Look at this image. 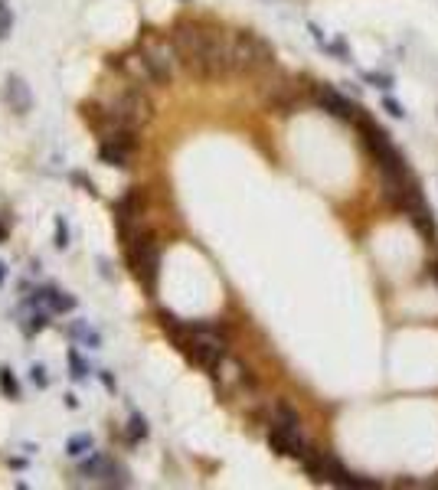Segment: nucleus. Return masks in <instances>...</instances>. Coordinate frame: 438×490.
I'll use <instances>...</instances> for the list:
<instances>
[{
	"label": "nucleus",
	"instance_id": "5",
	"mask_svg": "<svg viewBox=\"0 0 438 490\" xmlns=\"http://www.w3.org/2000/svg\"><path fill=\"white\" fill-rule=\"evenodd\" d=\"M112 114L118 118V124H128V128H138V124H147L154 118V102L147 98V92H141V88H124L118 98H114L112 105Z\"/></svg>",
	"mask_w": 438,
	"mask_h": 490
},
{
	"label": "nucleus",
	"instance_id": "9",
	"mask_svg": "<svg viewBox=\"0 0 438 490\" xmlns=\"http://www.w3.org/2000/svg\"><path fill=\"white\" fill-rule=\"evenodd\" d=\"M4 98H7L10 112L20 114V118L33 108V92H29V85L23 76H7V82H4Z\"/></svg>",
	"mask_w": 438,
	"mask_h": 490
},
{
	"label": "nucleus",
	"instance_id": "18",
	"mask_svg": "<svg viewBox=\"0 0 438 490\" xmlns=\"http://www.w3.org/2000/svg\"><path fill=\"white\" fill-rule=\"evenodd\" d=\"M66 359H69V376L76 379V383H86V379H88V363L82 359V353H79L76 347H69Z\"/></svg>",
	"mask_w": 438,
	"mask_h": 490
},
{
	"label": "nucleus",
	"instance_id": "1",
	"mask_svg": "<svg viewBox=\"0 0 438 490\" xmlns=\"http://www.w3.org/2000/svg\"><path fill=\"white\" fill-rule=\"evenodd\" d=\"M275 69V49L252 29H239L232 37V72L239 76H258Z\"/></svg>",
	"mask_w": 438,
	"mask_h": 490
},
{
	"label": "nucleus",
	"instance_id": "14",
	"mask_svg": "<svg viewBox=\"0 0 438 490\" xmlns=\"http://www.w3.org/2000/svg\"><path fill=\"white\" fill-rule=\"evenodd\" d=\"M98 481L105 484V487H128V484H131V481H128V468L118 464V461H112V458L105 461V471H102Z\"/></svg>",
	"mask_w": 438,
	"mask_h": 490
},
{
	"label": "nucleus",
	"instance_id": "15",
	"mask_svg": "<svg viewBox=\"0 0 438 490\" xmlns=\"http://www.w3.org/2000/svg\"><path fill=\"white\" fill-rule=\"evenodd\" d=\"M92 448H95V438H92V432L69 435V442H66V454H69V458H86Z\"/></svg>",
	"mask_w": 438,
	"mask_h": 490
},
{
	"label": "nucleus",
	"instance_id": "17",
	"mask_svg": "<svg viewBox=\"0 0 438 490\" xmlns=\"http://www.w3.org/2000/svg\"><path fill=\"white\" fill-rule=\"evenodd\" d=\"M76 294H69V291H59V288H53L49 291V311L53 314H69V311H76Z\"/></svg>",
	"mask_w": 438,
	"mask_h": 490
},
{
	"label": "nucleus",
	"instance_id": "6",
	"mask_svg": "<svg viewBox=\"0 0 438 490\" xmlns=\"http://www.w3.org/2000/svg\"><path fill=\"white\" fill-rule=\"evenodd\" d=\"M268 444H272V451L281 454V458H305L307 444L301 438V428H288V425H272V432H268Z\"/></svg>",
	"mask_w": 438,
	"mask_h": 490
},
{
	"label": "nucleus",
	"instance_id": "13",
	"mask_svg": "<svg viewBox=\"0 0 438 490\" xmlns=\"http://www.w3.org/2000/svg\"><path fill=\"white\" fill-rule=\"evenodd\" d=\"M151 438V425H147V418L138 412H131V418H128V432H124V442L128 444H141Z\"/></svg>",
	"mask_w": 438,
	"mask_h": 490
},
{
	"label": "nucleus",
	"instance_id": "16",
	"mask_svg": "<svg viewBox=\"0 0 438 490\" xmlns=\"http://www.w3.org/2000/svg\"><path fill=\"white\" fill-rule=\"evenodd\" d=\"M0 392H4V399H10V402H20V379H17V373L10 366H0Z\"/></svg>",
	"mask_w": 438,
	"mask_h": 490
},
{
	"label": "nucleus",
	"instance_id": "28",
	"mask_svg": "<svg viewBox=\"0 0 438 490\" xmlns=\"http://www.w3.org/2000/svg\"><path fill=\"white\" fill-rule=\"evenodd\" d=\"M62 406H66L69 412H76V409H79V396H76V392H66V396H62Z\"/></svg>",
	"mask_w": 438,
	"mask_h": 490
},
{
	"label": "nucleus",
	"instance_id": "2",
	"mask_svg": "<svg viewBox=\"0 0 438 490\" xmlns=\"http://www.w3.org/2000/svg\"><path fill=\"white\" fill-rule=\"evenodd\" d=\"M124 242H128V262H131L134 278L154 294L157 291V278H161V245H157L154 232L138 229V232L128 236Z\"/></svg>",
	"mask_w": 438,
	"mask_h": 490
},
{
	"label": "nucleus",
	"instance_id": "30",
	"mask_svg": "<svg viewBox=\"0 0 438 490\" xmlns=\"http://www.w3.org/2000/svg\"><path fill=\"white\" fill-rule=\"evenodd\" d=\"M98 265H102V274H105V278H112V262H108V258H98Z\"/></svg>",
	"mask_w": 438,
	"mask_h": 490
},
{
	"label": "nucleus",
	"instance_id": "4",
	"mask_svg": "<svg viewBox=\"0 0 438 490\" xmlns=\"http://www.w3.org/2000/svg\"><path fill=\"white\" fill-rule=\"evenodd\" d=\"M171 49L190 76L203 79V56H206V29L193 23H177L171 33Z\"/></svg>",
	"mask_w": 438,
	"mask_h": 490
},
{
	"label": "nucleus",
	"instance_id": "26",
	"mask_svg": "<svg viewBox=\"0 0 438 490\" xmlns=\"http://www.w3.org/2000/svg\"><path fill=\"white\" fill-rule=\"evenodd\" d=\"M98 379H102V386H105L108 396H114V392H118V379H114V373H108V369H98Z\"/></svg>",
	"mask_w": 438,
	"mask_h": 490
},
{
	"label": "nucleus",
	"instance_id": "23",
	"mask_svg": "<svg viewBox=\"0 0 438 490\" xmlns=\"http://www.w3.org/2000/svg\"><path fill=\"white\" fill-rule=\"evenodd\" d=\"M29 383L36 389H49V369H46V363H29Z\"/></svg>",
	"mask_w": 438,
	"mask_h": 490
},
{
	"label": "nucleus",
	"instance_id": "20",
	"mask_svg": "<svg viewBox=\"0 0 438 490\" xmlns=\"http://www.w3.org/2000/svg\"><path fill=\"white\" fill-rule=\"evenodd\" d=\"M69 223H66V216H56L53 219V245H56L59 252H66L69 249Z\"/></svg>",
	"mask_w": 438,
	"mask_h": 490
},
{
	"label": "nucleus",
	"instance_id": "19",
	"mask_svg": "<svg viewBox=\"0 0 438 490\" xmlns=\"http://www.w3.org/2000/svg\"><path fill=\"white\" fill-rule=\"evenodd\" d=\"M105 454H98V451H88V458L82 464H79V474H82V477H102V471H105Z\"/></svg>",
	"mask_w": 438,
	"mask_h": 490
},
{
	"label": "nucleus",
	"instance_id": "31",
	"mask_svg": "<svg viewBox=\"0 0 438 490\" xmlns=\"http://www.w3.org/2000/svg\"><path fill=\"white\" fill-rule=\"evenodd\" d=\"M4 282H7V262H0V288H4Z\"/></svg>",
	"mask_w": 438,
	"mask_h": 490
},
{
	"label": "nucleus",
	"instance_id": "24",
	"mask_svg": "<svg viewBox=\"0 0 438 490\" xmlns=\"http://www.w3.org/2000/svg\"><path fill=\"white\" fill-rule=\"evenodd\" d=\"M10 29H13V13H10L7 0H0V39L10 37Z\"/></svg>",
	"mask_w": 438,
	"mask_h": 490
},
{
	"label": "nucleus",
	"instance_id": "21",
	"mask_svg": "<svg viewBox=\"0 0 438 490\" xmlns=\"http://www.w3.org/2000/svg\"><path fill=\"white\" fill-rule=\"evenodd\" d=\"M46 327H49V311H33L27 317V324H23L27 337H36V333H43Z\"/></svg>",
	"mask_w": 438,
	"mask_h": 490
},
{
	"label": "nucleus",
	"instance_id": "27",
	"mask_svg": "<svg viewBox=\"0 0 438 490\" xmlns=\"http://www.w3.org/2000/svg\"><path fill=\"white\" fill-rule=\"evenodd\" d=\"M383 105H386V112H390L392 118H406V112H402V105L396 102V98H383Z\"/></svg>",
	"mask_w": 438,
	"mask_h": 490
},
{
	"label": "nucleus",
	"instance_id": "33",
	"mask_svg": "<svg viewBox=\"0 0 438 490\" xmlns=\"http://www.w3.org/2000/svg\"><path fill=\"white\" fill-rule=\"evenodd\" d=\"M432 278H435V282H438V265H432Z\"/></svg>",
	"mask_w": 438,
	"mask_h": 490
},
{
	"label": "nucleus",
	"instance_id": "11",
	"mask_svg": "<svg viewBox=\"0 0 438 490\" xmlns=\"http://www.w3.org/2000/svg\"><path fill=\"white\" fill-rule=\"evenodd\" d=\"M66 337L79 340V343H86L88 350H98L102 347V333H98L95 327H88V321H76L66 327Z\"/></svg>",
	"mask_w": 438,
	"mask_h": 490
},
{
	"label": "nucleus",
	"instance_id": "3",
	"mask_svg": "<svg viewBox=\"0 0 438 490\" xmlns=\"http://www.w3.org/2000/svg\"><path fill=\"white\" fill-rule=\"evenodd\" d=\"M180 350L197 363V366L210 369V373L219 369V363L226 359V340L216 337V327H210V324L190 327V333H187V340L180 343Z\"/></svg>",
	"mask_w": 438,
	"mask_h": 490
},
{
	"label": "nucleus",
	"instance_id": "32",
	"mask_svg": "<svg viewBox=\"0 0 438 490\" xmlns=\"http://www.w3.org/2000/svg\"><path fill=\"white\" fill-rule=\"evenodd\" d=\"M0 242H7V226L0 223Z\"/></svg>",
	"mask_w": 438,
	"mask_h": 490
},
{
	"label": "nucleus",
	"instance_id": "29",
	"mask_svg": "<svg viewBox=\"0 0 438 490\" xmlns=\"http://www.w3.org/2000/svg\"><path fill=\"white\" fill-rule=\"evenodd\" d=\"M7 464L13 471H23V468H27V458H7Z\"/></svg>",
	"mask_w": 438,
	"mask_h": 490
},
{
	"label": "nucleus",
	"instance_id": "8",
	"mask_svg": "<svg viewBox=\"0 0 438 490\" xmlns=\"http://www.w3.org/2000/svg\"><path fill=\"white\" fill-rule=\"evenodd\" d=\"M141 66H144V72H147V79H151L154 85H171L173 69H171V59H167V49H161V46L144 49Z\"/></svg>",
	"mask_w": 438,
	"mask_h": 490
},
{
	"label": "nucleus",
	"instance_id": "7",
	"mask_svg": "<svg viewBox=\"0 0 438 490\" xmlns=\"http://www.w3.org/2000/svg\"><path fill=\"white\" fill-rule=\"evenodd\" d=\"M314 98H317V105H321L327 114H333V118H343V121H353V118H357V112H360V108H353L350 98H343V95L337 92V88H331V85H317Z\"/></svg>",
	"mask_w": 438,
	"mask_h": 490
},
{
	"label": "nucleus",
	"instance_id": "10",
	"mask_svg": "<svg viewBox=\"0 0 438 490\" xmlns=\"http://www.w3.org/2000/svg\"><path fill=\"white\" fill-rule=\"evenodd\" d=\"M265 102L275 105V108H281V112H288V108L295 105V85L288 82V79H278L275 85H268L265 88Z\"/></svg>",
	"mask_w": 438,
	"mask_h": 490
},
{
	"label": "nucleus",
	"instance_id": "22",
	"mask_svg": "<svg viewBox=\"0 0 438 490\" xmlns=\"http://www.w3.org/2000/svg\"><path fill=\"white\" fill-rule=\"evenodd\" d=\"M275 425H288V428H301V418H298V412L291 406H285V402H278L275 406Z\"/></svg>",
	"mask_w": 438,
	"mask_h": 490
},
{
	"label": "nucleus",
	"instance_id": "25",
	"mask_svg": "<svg viewBox=\"0 0 438 490\" xmlns=\"http://www.w3.org/2000/svg\"><path fill=\"white\" fill-rule=\"evenodd\" d=\"M72 183H76V187H82V193H88V197H98V190H95V180L92 177H86V173H72Z\"/></svg>",
	"mask_w": 438,
	"mask_h": 490
},
{
	"label": "nucleus",
	"instance_id": "12",
	"mask_svg": "<svg viewBox=\"0 0 438 490\" xmlns=\"http://www.w3.org/2000/svg\"><path fill=\"white\" fill-rule=\"evenodd\" d=\"M128 157H131V151H124V147H118V144L105 141L102 138V144H98V161L108 164V167H128Z\"/></svg>",
	"mask_w": 438,
	"mask_h": 490
}]
</instances>
